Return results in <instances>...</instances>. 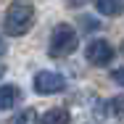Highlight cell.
I'll list each match as a JSON object with an SVG mask.
<instances>
[{
    "label": "cell",
    "mask_w": 124,
    "mask_h": 124,
    "mask_svg": "<svg viewBox=\"0 0 124 124\" xmlns=\"http://www.w3.org/2000/svg\"><path fill=\"white\" fill-rule=\"evenodd\" d=\"M79 45V37H77L74 26L71 24H58L53 29V34H50V45H48V53L53 58H66V55H71Z\"/></svg>",
    "instance_id": "2"
},
{
    "label": "cell",
    "mask_w": 124,
    "mask_h": 124,
    "mask_svg": "<svg viewBox=\"0 0 124 124\" xmlns=\"http://www.w3.org/2000/svg\"><path fill=\"white\" fill-rule=\"evenodd\" d=\"M122 53H124V42H122Z\"/></svg>",
    "instance_id": "12"
},
{
    "label": "cell",
    "mask_w": 124,
    "mask_h": 124,
    "mask_svg": "<svg viewBox=\"0 0 124 124\" xmlns=\"http://www.w3.org/2000/svg\"><path fill=\"white\" fill-rule=\"evenodd\" d=\"M85 58H87V63H93V66H106V63L114 58V48H111L106 40H93V42H87V48H85Z\"/></svg>",
    "instance_id": "4"
},
{
    "label": "cell",
    "mask_w": 124,
    "mask_h": 124,
    "mask_svg": "<svg viewBox=\"0 0 124 124\" xmlns=\"http://www.w3.org/2000/svg\"><path fill=\"white\" fill-rule=\"evenodd\" d=\"M21 98V90L16 85H0V108H13Z\"/></svg>",
    "instance_id": "5"
},
{
    "label": "cell",
    "mask_w": 124,
    "mask_h": 124,
    "mask_svg": "<svg viewBox=\"0 0 124 124\" xmlns=\"http://www.w3.org/2000/svg\"><path fill=\"white\" fill-rule=\"evenodd\" d=\"M111 77H114V82H116V85H124V66H122V69H116Z\"/></svg>",
    "instance_id": "10"
},
{
    "label": "cell",
    "mask_w": 124,
    "mask_h": 124,
    "mask_svg": "<svg viewBox=\"0 0 124 124\" xmlns=\"http://www.w3.org/2000/svg\"><path fill=\"white\" fill-rule=\"evenodd\" d=\"M37 119H40V116H37L34 111H21V114H16L11 122H37Z\"/></svg>",
    "instance_id": "8"
},
{
    "label": "cell",
    "mask_w": 124,
    "mask_h": 124,
    "mask_svg": "<svg viewBox=\"0 0 124 124\" xmlns=\"http://www.w3.org/2000/svg\"><path fill=\"white\" fill-rule=\"evenodd\" d=\"M34 24V5L29 0H13L3 16V32L11 37H21L26 34Z\"/></svg>",
    "instance_id": "1"
},
{
    "label": "cell",
    "mask_w": 124,
    "mask_h": 124,
    "mask_svg": "<svg viewBox=\"0 0 124 124\" xmlns=\"http://www.w3.org/2000/svg\"><path fill=\"white\" fill-rule=\"evenodd\" d=\"M71 119V114L66 111V108H50L48 114H42V122H48V124H53V122H69Z\"/></svg>",
    "instance_id": "7"
},
{
    "label": "cell",
    "mask_w": 124,
    "mask_h": 124,
    "mask_svg": "<svg viewBox=\"0 0 124 124\" xmlns=\"http://www.w3.org/2000/svg\"><path fill=\"white\" fill-rule=\"evenodd\" d=\"M111 103H114V114L116 116H124V98H114Z\"/></svg>",
    "instance_id": "9"
},
{
    "label": "cell",
    "mask_w": 124,
    "mask_h": 124,
    "mask_svg": "<svg viewBox=\"0 0 124 124\" xmlns=\"http://www.w3.org/2000/svg\"><path fill=\"white\" fill-rule=\"evenodd\" d=\"M3 50H5V45H3V40H0V55H3Z\"/></svg>",
    "instance_id": "11"
},
{
    "label": "cell",
    "mask_w": 124,
    "mask_h": 124,
    "mask_svg": "<svg viewBox=\"0 0 124 124\" xmlns=\"http://www.w3.org/2000/svg\"><path fill=\"white\" fill-rule=\"evenodd\" d=\"M66 87V79L58 71H37L34 74V93L37 95H55Z\"/></svg>",
    "instance_id": "3"
},
{
    "label": "cell",
    "mask_w": 124,
    "mask_h": 124,
    "mask_svg": "<svg viewBox=\"0 0 124 124\" xmlns=\"http://www.w3.org/2000/svg\"><path fill=\"white\" fill-rule=\"evenodd\" d=\"M95 8L103 16H119L124 11V0H95Z\"/></svg>",
    "instance_id": "6"
}]
</instances>
